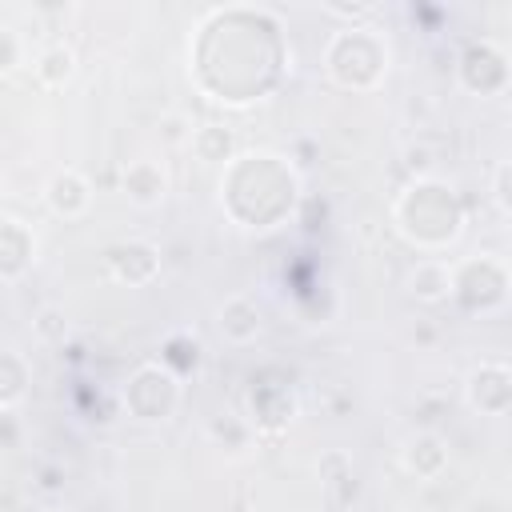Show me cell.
I'll use <instances>...</instances> for the list:
<instances>
[{
    "instance_id": "obj_1",
    "label": "cell",
    "mask_w": 512,
    "mask_h": 512,
    "mask_svg": "<svg viewBox=\"0 0 512 512\" xmlns=\"http://www.w3.org/2000/svg\"><path fill=\"white\" fill-rule=\"evenodd\" d=\"M396 224L400 232L420 248H440L460 232V204L452 188L436 180H416L396 200Z\"/></svg>"
},
{
    "instance_id": "obj_2",
    "label": "cell",
    "mask_w": 512,
    "mask_h": 512,
    "mask_svg": "<svg viewBox=\"0 0 512 512\" xmlns=\"http://www.w3.org/2000/svg\"><path fill=\"white\" fill-rule=\"evenodd\" d=\"M388 68V44L372 28H344L328 44V72L344 88H372Z\"/></svg>"
},
{
    "instance_id": "obj_3",
    "label": "cell",
    "mask_w": 512,
    "mask_h": 512,
    "mask_svg": "<svg viewBox=\"0 0 512 512\" xmlns=\"http://www.w3.org/2000/svg\"><path fill=\"white\" fill-rule=\"evenodd\" d=\"M176 400H180V384L164 364H144L124 384V404L136 420H164L176 408Z\"/></svg>"
},
{
    "instance_id": "obj_4",
    "label": "cell",
    "mask_w": 512,
    "mask_h": 512,
    "mask_svg": "<svg viewBox=\"0 0 512 512\" xmlns=\"http://www.w3.org/2000/svg\"><path fill=\"white\" fill-rule=\"evenodd\" d=\"M108 272L128 288H144L160 272V248L148 240H120L108 248Z\"/></svg>"
},
{
    "instance_id": "obj_5",
    "label": "cell",
    "mask_w": 512,
    "mask_h": 512,
    "mask_svg": "<svg viewBox=\"0 0 512 512\" xmlns=\"http://www.w3.org/2000/svg\"><path fill=\"white\" fill-rule=\"evenodd\" d=\"M460 80H464L472 92L480 88V96L500 92V88L508 84V56H504L500 48H492V44H476V48L464 52Z\"/></svg>"
},
{
    "instance_id": "obj_6",
    "label": "cell",
    "mask_w": 512,
    "mask_h": 512,
    "mask_svg": "<svg viewBox=\"0 0 512 512\" xmlns=\"http://www.w3.org/2000/svg\"><path fill=\"white\" fill-rule=\"evenodd\" d=\"M120 188H124V196H128L136 208H156V204L168 196V172H164L156 160L140 156V160H128V164H124Z\"/></svg>"
},
{
    "instance_id": "obj_7",
    "label": "cell",
    "mask_w": 512,
    "mask_h": 512,
    "mask_svg": "<svg viewBox=\"0 0 512 512\" xmlns=\"http://www.w3.org/2000/svg\"><path fill=\"white\" fill-rule=\"evenodd\" d=\"M508 368L504 364H480L472 376H468V400L472 408L488 412V416H500L508 412V400H512V384H508Z\"/></svg>"
},
{
    "instance_id": "obj_8",
    "label": "cell",
    "mask_w": 512,
    "mask_h": 512,
    "mask_svg": "<svg viewBox=\"0 0 512 512\" xmlns=\"http://www.w3.org/2000/svg\"><path fill=\"white\" fill-rule=\"evenodd\" d=\"M44 200H48V208H52L56 216L76 220V216H84L88 204H92V184H88L76 168H64V172H56V176L48 180Z\"/></svg>"
},
{
    "instance_id": "obj_9",
    "label": "cell",
    "mask_w": 512,
    "mask_h": 512,
    "mask_svg": "<svg viewBox=\"0 0 512 512\" xmlns=\"http://www.w3.org/2000/svg\"><path fill=\"white\" fill-rule=\"evenodd\" d=\"M260 304L252 300V296H228L224 304H220V316H216V328H220V336L228 340V344H252L256 336H260Z\"/></svg>"
},
{
    "instance_id": "obj_10",
    "label": "cell",
    "mask_w": 512,
    "mask_h": 512,
    "mask_svg": "<svg viewBox=\"0 0 512 512\" xmlns=\"http://www.w3.org/2000/svg\"><path fill=\"white\" fill-rule=\"evenodd\" d=\"M400 464H404V472H408V476H416V480H432V476H440V472H444V464H448L444 440H440V436H432V432L412 436V440L400 448Z\"/></svg>"
},
{
    "instance_id": "obj_11",
    "label": "cell",
    "mask_w": 512,
    "mask_h": 512,
    "mask_svg": "<svg viewBox=\"0 0 512 512\" xmlns=\"http://www.w3.org/2000/svg\"><path fill=\"white\" fill-rule=\"evenodd\" d=\"M36 240L20 220H0V280H16L32 264Z\"/></svg>"
},
{
    "instance_id": "obj_12",
    "label": "cell",
    "mask_w": 512,
    "mask_h": 512,
    "mask_svg": "<svg viewBox=\"0 0 512 512\" xmlns=\"http://www.w3.org/2000/svg\"><path fill=\"white\" fill-rule=\"evenodd\" d=\"M408 296L420 300V304H440L452 296V268L440 264V260H420L412 272H408Z\"/></svg>"
},
{
    "instance_id": "obj_13",
    "label": "cell",
    "mask_w": 512,
    "mask_h": 512,
    "mask_svg": "<svg viewBox=\"0 0 512 512\" xmlns=\"http://www.w3.org/2000/svg\"><path fill=\"white\" fill-rule=\"evenodd\" d=\"M188 148H192L196 160H204V164H224V160H232V152H236V132L224 128V124H200V128L188 132Z\"/></svg>"
},
{
    "instance_id": "obj_14",
    "label": "cell",
    "mask_w": 512,
    "mask_h": 512,
    "mask_svg": "<svg viewBox=\"0 0 512 512\" xmlns=\"http://www.w3.org/2000/svg\"><path fill=\"white\" fill-rule=\"evenodd\" d=\"M32 72H36V80H40L44 88H64V84L72 80V72H76V52H72L68 44H48V48L36 56Z\"/></svg>"
},
{
    "instance_id": "obj_15",
    "label": "cell",
    "mask_w": 512,
    "mask_h": 512,
    "mask_svg": "<svg viewBox=\"0 0 512 512\" xmlns=\"http://www.w3.org/2000/svg\"><path fill=\"white\" fill-rule=\"evenodd\" d=\"M28 392V364L20 352L0 348V408H12Z\"/></svg>"
},
{
    "instance_id": "obj_16",
    "label": "cell",
    "mask_w": 512,
    "mask_h": 512,
    "mask_svg": "<svg viewBox=\"0 0 512 512\" xmlns=\"http://www.w3.org/2000/svg\"><path fill=\"white\" fill-rule=\"evenodd\" d=\"M20 56H24L20 36H16L8 24H0V76H8V72L20 64Z\"/></svg>"
},
{
    "instance_id": "obj_17",
    "label": "cell",
    "mask_w": 512,
    "mask_h": 512,
    "mask_svg": "<svg viewBox=\"0 0 512 512\" xmlns=\"http://www.w3.org/2000/svg\"><path fill=\"white\" fill-rule=\"evenodd\" d=\"M508 176H512V164H508V160H500V164H496V172H492V204H496V212H500V216H508V212H512V200H508Z\"/></svg>"
},
{
    "instance_id": "obj_18",
    "label": "cell",
    "mask_w": 512,
    "mask_h": 512,
    "mask_svg": "<svg viewBox=\"0 0 512 512\" xmlns=\"http://www.w3.org/2000/svg\"><path fill=\"white\" fill-rule=\"evenodd\" d=\"M36 328H40V336H48V340L64 336V320H60V312H56V308H44V312H40V320H36Z\"/></svg>"
}]
</instances>
